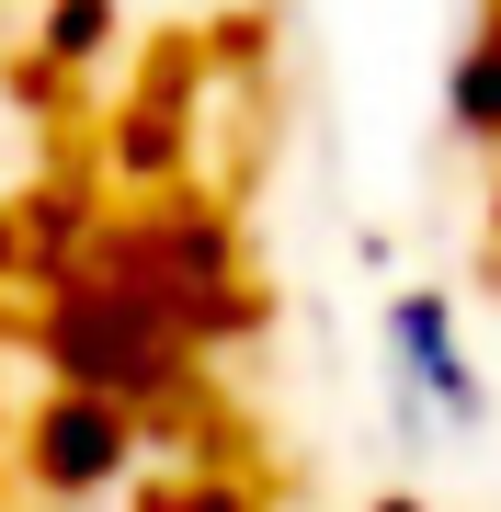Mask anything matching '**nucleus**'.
Wrapping results in <instances>:
<instances>
[{"mask_svg":"<svg viewBox=\"0 0 501 512\" xmlns=\"http://www.w3.org/2000/svg\"><path fill=\"white\" fill-rule=\"evenodd\" d=\"M456 103H467V126H501V35L479 46V69H467V92H456Z\"/></svg>","mask_w":501,"mask_h":512,"instance_id":"nucleus-2","label":"nucleus"},{"mask_svg":"<svg viewBox=\"0 0 501 512\" xmlns=\"http://www.w3.org/2000/svg\"><path fill=\"white\" fill-rule=\"evenodd\" d=\"M376 353H388V410H399V444L410 456H433V444L479 433V365H467V330L445 296H399L388 330H376Z\"/></svg>","mask_w":501,"mask_h":512,"instance_id":"nucleus-1","label":"nucleus"}]
</instances>
